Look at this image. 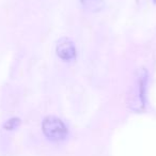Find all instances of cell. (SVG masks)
<instances>
[{"instance_id":"6da1fadb","label":"cell","mask_w":156,"mask_h":156,"mask_svg":"<svg viewBox=\"0 0 156 156\" xmlns=\"http://www.w3.org/2000/svg\"><path fill=\"white\" fill-rule=\"evenodd\" d=\"M42 130L46 139L54 143H60L66 140L69 128L61 119L55 115H47L42 122Z\"/></svg>"},{"instance_id":"7a4b0ae2","label":"cell","mask_w":156,"mask_h":156,"mask_svg":"<svg viewBox=\"0 0 156 156\" xmlns=\"http://www.w3.org/2000/svg\"><path fill=\"white\" fill-rule=\"evenodd\" d=\"M147 72L144 69L137 71L136 79H135L134 88L130 95V108L134 111H141L145 106V93H147Z\"/></svg>"},{"instance_id":"3957f363","label":"cell","mask_w":156,"mask_h":156,"mask_svg":"<svg viewBox=\"0 0 156 156\" xmlns=\"http://www.w3.org/2000/svg\"><path fill=\"white\" fill-rule=\"evenodd\" d=\"M56 54L63 62H73L77 56V50L71 40L67 37H62L57 42Z\"/></svg>"},{"instance_id":"277c9868","label":"cell","mask_w":156,"mask_h":156,"mask_svg":"<svg viewBox=\"0 0 156 156\" xmlns=\"http://www.w3.org/2000/svg\"><path fill=\"white\" fill-rule=\"evenodd\" d=\"M81 7L90 13H98L105 9L104 0H79Z\"/></svg>"},{"instance_id":"5b68a950","label":"cell","mask_w":156,"mask_h":156,"mask_svg":"<svg viewBox=\"0 0 156 156\" xmlns=\"http://www.w3.org/2000/svg\"><path fill=\"white\" fill-rule=\"evenodd\" d=\"M153 1H154V2H155V3H156V0H153Z\"/></svg>"}]
</instances>
